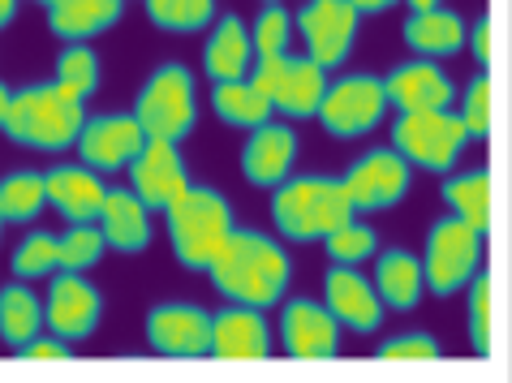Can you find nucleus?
<instances>
[{
	"instance_id": "39",
	"label": "nucleus",
	"mask_w": 512,
	"mask_h": 383,
	"mask_svg": "<svg viewBox=\"0 0 512 383\" xmlns=\"http://www.w3.org/2000/svg\"><path fill=\"white\" fill-rule=\"evenodd\" d=\"M383 362H435L439 358V340L431 332H405L392 336L388 345H379Z\"/></svg>"
},
{
	"instance_id": "41",
	"label": "nucleus",
	"mask_w": 512,
	"mask_h": 383,
	"mask_svg": "<svg viewBox=\"0 0 512 383\" xmlns=\"http://www.w3.org/2000/svg\"><path fill=\"white\" fill-rule=\"evenodd\" d=\"M469 48H474L478 65H491V18H478V26L469 31Z\"/></svg>"
},
{
	"instance_id": "34",
	"label": "nucleus",
	"mask_w": 512,
	"mask_h": 383,
	"mask_svg": "<svg viewBox=\"0 0 512 383\" xmlns=\"http://www.w3.org/2000/svg\"><path fill=\"white\" fill-rule=\"evenodd\" d=\"M108 241L99 233V224H69V233L61 237V263L56 272H91L104 259Z\"/></svg>"
},
{
	"instance_id": "21",
	"label": "nucleus",
	"mask_w": 512,
	"mask_h": 383,
	"mask_svg": "<svg viewBox=\"0 0 512 383\" xmlns=\"http://www.w3.org/2000/svg\"><path fill=\"white\" fill-rule=\"evenodd\" d=\"M108 198V186L87 164H61L48 168V207H56L69 224H95L99 207Z\"/></svg>"
},
{
	"instance_id": "4",
	"label": "nucleus",
	"mask_w": 512,
	"mask_h": 383,
	"mask_svg": "<svg viewBox=\"0 0 512 383\" xmlns=\"http://www.w3.org/2000/svg\"><path fill=\"white\" fill-rule=\"evenodd\" d=\"M164 220H168V241H173L177 263L190 267V272H207L211 259H216L220 246L233 233L229 198L216 186H190L164 211Z\"/></svg>"
},
{
	"instance_id": "11",
	"label": "nucleus",
	"mask_w": 512,
	"mask_h": 383,
	"mask_svg": "<svg viewBox=\"0 0 512 383\" xmlns=\"http://www.w3.org/2000/svg\"><path fill=\"white\" fill-rule=\"evenodd\" d=\"M362 13L349 0H306L297 13V31L306 39V56H315L323 69H340L358 44Z\"/></svg>"
},
{
	"instance_id": "31",
	"label": "nucleus",
	"mask_w": 512,
	"mask_h": 383,
	"mask_svg": "<svg viewBox=\"0 0 512 383\" xmlns=\"http://www.w3.org/2000/svg\"><path fill=\"white\" fill-rule=\"evenodd\" d=\"M147 18L168 35H194L216 22V0H147Z\"/></svg>"
},
{
	"instance_id": "38",
	"label": "nucleus",
	"mask_w": 512,
	"mask_h": 383,
	"mask_svg": "<svg viewBox=\"0 0 512 383\" xmlns=\"http://www.w3.org/2000/svg\"><path fill=\"white\" fill-rule=\"evenodd\" d=\"M461 121H465L469 138H487L491 134V78L487 74L469 78L465 99H461Z\"/></svg>"
},
{
	"instance_id": "5",
	"label": "nucleus",
	"mask_w": 512,
	"mask_h": 383,
	"mask_svg": "<svg viewBox=\"0 0 512 383\" xmlns=\"http://www.w3.org/2000/svg\"><path fill=\"white\" fill-rule=\"evenodd\" d=\"M465 143H469V130H465L461 112H452V108L401 112L392 125V147L414 168H426V173H448L461 160Z\"/></svg>"
},
{
	"instance_id": "40",
	"label": "nucleus",
	"mask_w": 512,
	"mask_h": 383,
	"mask_svg": "<svg viewBox=\"0 0 512 383\" xmlns=\"http://www.w3.org/2000/svg\"><path fill=\"white\" fill-rule=\"evenodd\" d=\"M18 358L22 362H69L74 358V349L65 345V336H35V340H26V345L18 349Z\"/></svg>"
},
{
	"instance_id": "33",
	"label": "nucleus",
	"mask_w": 512,
	"mask_h": 383,
	"mask_svg": "<svg viewBox=\"0 0 512 383\" xmlns=\"http://www.w3.org/2000/svg\"><path fill=\"white\" fill-rule=\"evenodd\" d=\"M56 263H61V237L56 233H31L18 241V250H13V276L18 280H39L56 272Z\"/></svg>"
},
{
	"instance_id": "45",
	"label": "nucleus",
	"mask_w": 512,
	"mask_h": 383,
	"mask_svg": "<svg viewBox=\"0 0 512 383\" xmlns=\"http://www.w3.org/2000/svg\"><path fill=\"white\" fill-rule=\"evenodd\" d=\"M439 0H409V9H435Z\"/></svg>"
},
{
	"instance_id": "2",
	"label": "nucleus",
	"mask_w": 512,
	"mask_h": 383,
	"mask_svg": "<svg viewBox=\"0 0 512 383\" xmlns=\"http://www.w3.org/2000/svg\"><path fill=\"white\" fill-rule=\"evenodd\" d=\"M82 125H87V99L69 95L56 82H39V87L13 91L5 134L31 151H65L78 147Z\"/></svg>"
},
{
	"instance_id": "19",
	"label": "nucleus",
	"mask_w": 512,
	"mask_h": 383,
	"mask_svg": "<svg viewBox=\"0 0 512 383\" xmlns=\"http://www.w3.org/2000/svg\"><path fill=\"white\" fill-rule=\"evenodd\" d=\"M272 353V332L259 306H229L211 315V358L224 362H259Z\"/></svg>"
},
{
	"instance_id": "20",
	"label": "nucleus",
	"mask_w": 512,
	"mask_h": 383,
	"mask_svg": "<svg viewBox=\"0 0 512 383\" xmlns=\"http://www.w3.org/2000/svg\"><path fill=\"white\" fill-rule=\"evenodd\" d=\"M388 99L396 112H435V108H448L452 104V78L439 69L435 61H405L396 65L388 78Z\"/></svg>"
},
{
	"instance_id": "22",
	"label": "nucleus",
	"mask_w": 512,
	"mask_h": 383,
	"mask_svg": "<svg viewBox=\"0 0 512 383\" xmlns=\"http://www.w3.org/2000/svg\"><path fill=\"white\" fill-rule=\"evenodd\" d=\"M99 233H104L108 250L142 254L151 246V207L134 190H108L104 207H99Z\"/></svg>"
},
{
	"instance_id": "9",
	"label": "nucleus",
	"mask_w": 512,
	"mask_h": 383,
	"mask_svg": "<svg viewBox=\"0 0 512 383\" xmlns=\"http://www.w3.org/2000/svg\"><path fill=\"white\" fill-rule=\"evenodd\" d=\"M392 99L383 78L375 74H345L336 82H327V95L319 104V121L332 138H362L388 117Z\"/></svg>"
},
{
	"instance_id": "23",
	"label": "nucleus",
	"mask_w": 512,
	"mask_h": 383,
	"mask_svg": "<svg viewBox=\"0 0 512 383\" xmlns=\"http://www.w3.org/2000/svg\"><path fill=\"white\" fill-rule=\"evenodd\" d=\"M405 44L414 48L418 56H426V61H439V56H457L465 44H469V26L457 9H414L405 22Z\"/></svg>"
},
{
	"instance_id": "35",
	"label": "nucleus",
	"mask_w": 512,
	"mask_h": 383,
	"mask_svg": "<svg viewBox=\"0 0 512 383\" xmlns=\"http://www.w3.org/2000/svg\"><path fill=\"white\" fill-rule=\"evenodd\" d=\"M465 328H469V345L474 353H491V297H495V285H491V272H474V280L465 285Z\"/></svg>"
},
{
	"instance_id": "25",
	"label": "nucleus",
	"mask_w": 512,
	"mask_h": 383,
	"mask_svg": "<svg viewBox=\"0 0 512 383\" xmlns=\"http://www.w3.org/2000/svg\"><path fill=\"white\" fill-rule=\"evenodd\" d=\"M125 13V0H56L48 9V31L65 44H87L117 26Z\"/></svg>"
},
{
	"instance_id": "48",
	"label": "nucleus",
	"mask_w": 512,
	"mask_h": 383,
	"mask_svg": "<svg viewBox=\"0 0 512 383\" xmlns=\"http://www.w3.org/2000/svg\"><path fill=\"white\" fill-rule=\"evenodd\" d=\"M267 5H276V0H267Z\"/></svg>"
},
{
	"instance_id": "6",
	"label": "nucleus",
	"mask_w": 512,
	"mask_h": 383,
	"mask_svg": "<svg viewBox=\"0 0 512 383\" xmlns=\"http://www.w3.org/2000/svg\"><path fill=\"white\" fill-rule=\"evenodd\" d=\"M250 82L272 104V112H284V117H319V104L327 95V69L315 56H293V52L263 56L250 69Z\"/></svg>"
},
{
	"instance_id": "37",
	"label": "nucleus",
	"mask_w": 512,
	"mask_h": 383,
	"mask_svg": "<svg viewBox=\"0 0 512 383\" xmlns=\"http://www.w3.org/2000/svg\"><path fill=\"white\" fill-rule=\"evenodd\" d=\"M289 35H293V18H289V9H280V5H263V13L254 18V56H280V52H289Z\"/></svg>"
},
{
	"instance_id": "8",
	"label": "nucleus",
	"mask_w": 512,
	"mask_h": 383,
	"mask_svg": "<svg viewBox=\"0 0 512 383\" xmlns=\"http://www.w3.org/2000/svg\"><path fill=\"white\" fill-rule=\"evenodd\" d=\"M482 259V233L469 229L461 216H439L426 233V254H422V272L426 289L435 297L461 293L478 272Z\"/></svg>"
},
{
	"instance_id": "43",
	"label": "nucleus",
	"mask_w": 512,
	"mask_h": 383,
	"mask_svg": "<svg viewBox=\"0 0 512 383\" xmlns=\"http://www.w3.org/2000/svg\"><path fill=\"white\" fill-rule=\"evenodd\" d=\"M13 18H18V0H0V31H5Z\"/></svg>"
},
{
	"instance_id": "16",
	"label": "nucleus",
	"mask_w": 512,
	"mask_h": 383,
	"mask_svg": "<svg viewBox=\"0 0 512 383\" xmlns=\"http://www.w3.org/2000/svg\"><path fill=\"white\" fill-rule=\"evenodd\" d=\"M130 168H134V194L151 211H168L181 194L194 186L177 143H164V138H147V147H142V155Z\"/></svg>"
},
{
	"instance_id": "26",
	"label": "nucleus",
	"mask_w": 512,
	"mask_h": 383,
	"mask_svg": "<svg viewBox=\"0 0 512 383\" xmlns=\"http://www.w3.org/2000/svg\"><path fill=\"white\" fill-rule=\"evenodd\" d=\"M375 289H379L388 310H414L422 302V289H426L422 259L409 250H383L379 263H375Z\"/></svg>"
},
{
	"instance_id": "32",
	"label": "nucleus",
	"mask_w": 512,
	"mask_h": 383,
	"mask_svg": "<svg viewBox=\"0 0 512 383\" xmlns=\"http://www.w3.org/2000/svg\"><path fill=\"white\" fill-rule=\"evenodd\" d=\"M99 56L87 44H65L61 56H56V87H65L69 95L91 99L99 91Z\"/></svg>"
},
{
	"instance_id": "24",
	"label": "nucleus",
	"mask_w": 512,
	"mask_h": 383,
	"mask_svg": "<svg viewBox=\"0 0 512 383\" xmlns=\"http://www.w3.org/2000/svg\"><path fill=\"white\" fill-rule=\"evenodd\" d=\"M250 61H254V39L246 31V22L237 13H224L216 22V31L207 35L203 48V69L211 82H237L250 78Z\"/></svg>"
},
{
	"instance_id": "36",
	"label": "nucleus",
	"mask_w": 512,
	"mask_h": 383,
	"mask_svg": "<svg viewBox=\"0 0 512 383\" xmlns=\"http://www.w3.org/2000/svg\"><path fill=\"white\" fill-rule=\"evenodd\" d=\"M323 250H327V259L340 263V267H358L362 259H371V254L379 250V237H375V229L349 220V224H340L336 233L323 237Z\"/></svg>"
},
{
	"instance_id": "1",
	"label": "nucleus",
	"mask_w": 512,
	"mask_h": 383,
	"mask_svg": "<svg viewBox=\"0 0 512 383\" xmlns=\"http://www.w3.org/2000/svg\"><path fill=\"white\" fill-rule=\"evenodd\" d=\"M211 285L220 297H229L237 306H276L284 289L293 280V263L284 254L280 241H272L259 229H233L229 241L220 246V254L207 267Z\"/></svg>"
},
{
	"instance_id": "12",
	"label": "nucleus",
	"mask_w": 512,
	"mask_h": 383,
	"mask_svg": "<svg viewBox=\"0 0 512 383\" xmlns=\"http://www.w3.org/2000/svg\"><path fill=\"white\" fill-rule=\"evenodd\" d=\"M142 147H147V130L138 125L134 112H104V117H87L78 134V155L95 173H117L130 168Z\"/></svg>"
},
{
	"instance_id": "28",
	"label": "nucleus",
	"mask_w": 512,
	"mask_h": 383,
	"mask_svg": "<svg viewBox=\"0 0 512 383\" xmlns=\"http://www.w3.org/2000/svg\"><path fill=\"white\" fill-rule=\"evenodd\" d=\"M39 328H44V302L31 293V285L13 280V285L0 289V336L13 349H22L26 340L39 336Z\"/></svg>"
},
{
	"instance_id": "3",
	"label": "nucleus",
	"mask_w": 512,
	"mask_h": 383,
	"mask_svg": "<svg viewBox=\"0 0 512 383\" xmlns=\"http://www.w3.org/2000/svg\"><path fill=\"white\" fill-rule=\"evenodd\" d=\"M272 220L289 241H323L340 224L358 220V207L345 190V181L332 177H289L276 186Z\"/></svg>"
},
{
	"instance_id": "7",
	"label": "nucleus",
	"mask_w": 512,
	"mask_h": 383,
	"mask_svg": "<svg viewBox=\"0 0 512 383\" xmlns=\"http://www.w3.org/2000/svg\"><path fill=\"white\" fill-rule=\"evenodd\" d=\"M138 125L147 138H164V143H181L194 130L198 104H194V74L186 65H160L142 82L138 104H134Z\"/></svg>"
},
{
	"instance_id": "14",
	"label": "nucleus",
	"mask_w": 512,
	"mask_h": 383,
	"mask_svg": "<svg viewBox=\"0 0 512 383\" xmlns=\"http://www.w3.org/2000/svg\"><path fill=\"white\" fill-rule=\"evenodd\" d=\"M147 345L164 358H207L211 315L190 302H164L147 315Z\"/></svg>"
},
{
	"instance_id": "13",
	"label": "nucleus",
	"mask_w": 512,
	"mask_h": 383,
	"mask_svg": "<svg viewBox=\"0 0 512 383\" xmlns=\"http://www.w3.org/2000/svg\"><path fill=\"white\" fill-rule=\"evenodd\" d=\"M280 340L297 362H323L340 353V319L327 310V302L293 297L280 310Z\"/></svg>"
},
{
	"instance_id": "30",
	"label": "nucleus",
	"mask_w": 512,
	"mask_h": 383,
	"mask_svg": "<svg viewBox=\"0 0 512 383\" xmlns=\"http://www.w3.org/2000/svg\"><path fill=\"white\" fill-rule=\"evenodd\" d=\"M48 207V177L39 173H9L0 181V211L9 224H31Z\"/></svg>"
},
{
	"instance_id": "18",
	"label": "nucleus",
	"mask_w": 512,
	"mask_h": 383,
	"mask_svg": "<svg viewBox=\"0 0 512 383\" xmlns=\"http://www.w3.org/2000/svg\"><path fill=\"white\" fill-rule=\"evenodd\" d=\"M293 160H297V134L280 121H267L259 130H250L246 147H241V173L259 190L284 186L293 173Z\"/></svg>"
},
{
	"instance_id": "29",
	"label": "nucleus",
	"mask_w": 512,
	"mask_h": 383,
	"mask_svg": "<svg viewBox=\"0 0 512 383\" xmlns=\"http://www.w3.org/2000/svg\"><path fill=\"white\" fill-rule=\"evenodd\" d=\"M444 203L452 207V216H461L469 224V229H478L482 237L491 233V173L487 168L448 177L444 181Z\"/></svg>"
},
{
	"instance_id": "17",
	"label": "nucleus",
	"mask_w": 512,
	"mask_h": 383,
	"mask_svg": "<svg viewBox=\"0 0 512 383\" xmlns=\"http://www.w3.org/2000/svg\"><path fill=\"white\" fill-rule=\"evenodd\" d=\"M323 302L340 319V328H349L358 336L379 332L383 310H388L371 280L358 276L353 267H340V263H332V272H327V280H323Z\"/></svg>"
},
{
	"instance_id": "44",
	"label": "nucleus",
	"mask_w": 512,
	"mask_h": 383,
	"mask_svg": "<svg viewBox=\"0 0 512 383\" xmlns=\"http://www.w3.org/2000/svg\"><path fill=\"white\" fill-rule=\"evenodd\" d=\"M9 99H13V91L0 82V130H5V117H9Z\"/></svg>"
},
{
	"instance_id": "15",
	"label": "nucleus",
	"mask_w": 512,
	"mask_h": 383,
	"mask_svg": "<svg viewBox=\"0 0 512 383\" xmlns=\"http://www.w3.org/2000/svg\"><path fill=\"white\" fill-rule=\"evenodd\" d=\"M99 315H104V297L82 272H61L52 276L48 302H44V323L65 336V340H87L99 328Z\"/></svg>"
},
{
	"instance_id": "47",
	"label": "nucleus",
	"mask_w": 512,
	"mask_h": 383,
	"mask_svg": "<svg viewBox=\"0 0 512 383\" xmlns=\"http://www.w3.org/2000/svg\"><path fill=\"white\" fill-rule=\"evenodd\" d=\"M39 5H48V9H52V5H56V0H39Z\"/></svg>"
},
{
	"instance_id": "46",
	"label": "nucleus",
	"mask_w": 512,
	"mask_h": 383,
	"mask_svg": "<svg viewBox=\"0 0 512 383\" xmlns=\"http://www.w3.org/2000/svg\"><path fill=\"white\" fill-rule=\"evenodd\" d=\"M5 224H9V220H5V211H0V233H5Z\"/></svg>"
},
{
	"instance_id": "27",
	"label": "nucleus",
	"mask_w": 512,
	"mask_h": 383,
	"mask_svg": "<svg viewBox=\"0 0 512 383\" xmlns=\"http://www.w3.org/2000/svg\"><path fill=\"white\" fill-rule=\"evenodd\" d=\"M211 108L224 125L233 130H259V125L272 121V104L259 95L250 78H237V82H216L211 87Z\"/></svg>"
},
{
	"instance_id": "42",
	"label": "nucleus",
	"mask_w": 512,
	"mask_h": 383,
	"mask_svg": "<svg viewBox=\"0 0 512 383\" xmlns=\"http://www.w3.org/2000/svg\"><path fill=\"white\" fill-rule=\"evenodd\" d=\"M349 5L358 13H388V9L401 5V0H349Z\"/></svg>"
},
{
	"instance_id": "10",
	"label": "nucleus",
	"mask_w": 512,
	"mask_h": 383,
	"mask_svg": "<svg viewBox=\"0 0 512 383\" xmlns=\"http://www.w3.org/2000/svg\"><path fill=\"white\" fill-rule=\"evenodd\" d=\"M340 181H345L358 211H392L409 194V186H414V164L396 147H375L358 155Z\"/></svg>"
}]
</instances>
